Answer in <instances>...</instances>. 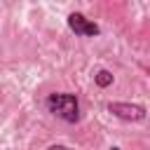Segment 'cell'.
I'll return each mask as SVG.
<instances>
[{
    "label": "cell",
    "mask_w": 150,
    "mask_h": 150,
    "mask_svg": "<svg viewBox=\"0 0 150 150\" xmlns=\"http://www.w3.org/2000/svg\"><path fill=\"white\" fill-rule=\"evenodd\" d=\"M45 105H47V110L54 117L63 120L66 124L80 122V101L70 91H54V94H49L47 101H45Z\"/></svg>",
    "instance_id": "1"
},
{
    "label": "cell",
    "mask_w": 150,
    "mask_h": 150,
    "mask_svg": "<svg viewBox=\"0 0 150 150\" xmlns=\"http://www.w3.org/2000/svg\"><path fill=\"white\" fill-rule=\"evenodd\" d=\"M105 108H108V112H110V115H115L117 120H124V122H143V120H145V115H148L145 105H141V103L110 101Z\"/></svg>",
    "instance_id": "2"
},
{
    "label": "cell",
    "mask_w": 150,
    "mask_h": 150,
    "mask_svg": "<svg viewBox=\"0 0 150 150\" xmlns=\"http://www.w3.org/2000/svg\"><path fill=\"white\" fill-rule=\"evenodd\" d=\"M66 21H68V28H70L77 38H96V35L101 33L98 23H94L91 19H87L82 12H70Z\"/></svg>",
    "instance_id": "3"
},
{
    "label": "cell",
    "mask_w": 150,
    "mask_h": 150,
    "mask_svg": "<svg viewBox=\"0 0 150 150\" xmlns=\"http://www.w3.org/2000/svg\"><path fill=\"white\" fill-rule=\"evenodd\" d=\"M112 80H115V75H112L110 70H105V68L96 70V75H94V82H96V87H101V89L110 87V84H112Z\"/></svg>",
    "instance_id": "4"
},
{
    "label": "cell",
    "mask_w": 150,
    "mask_h": 150,
    "mask_svg": "<svg viewBox=\"0 0 150 150\" xmlns=\"http://www.w3.org/2000/svg\"><path fill=\"white\" fill-rule=\"evenodd\" d=\"M47 150H70L68 145H63V143H54V145H49Z\"/></svg>",
    "instance_id": "5"
},
{
    "label": "cell",
    "mask_w": 150,
    "mask_h": 150,
    "mask_svg": "<svg viewBox=\"0 0 150 150\" xmlns=\"http://www.w3.org/2000/svg\"><path fill=\"white\" fill-rule=\"evenodd\" d=\"M108 150H120V148H117V145H112V148H108Z\"/></svg>",
    "instance_id": "6"
}]
</instances>
